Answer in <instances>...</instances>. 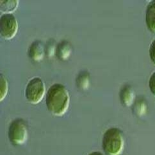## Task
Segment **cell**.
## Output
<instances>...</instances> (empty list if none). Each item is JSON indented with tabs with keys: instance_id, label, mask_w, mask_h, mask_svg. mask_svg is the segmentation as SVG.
<instances>
[{
	"instance_id": "obj_1",
	"label": "cell",
	"mask_w": 155,
	"mask_h": 155,
	"mask_svg": "<svg viewBox=\"0 0 155 155\" xmlns=\"http://www.w3.org/2000/svg\"><path fill=\"white\" fill-rule=\"evenodd\" d=\"M70 98L69 92L62 84L53 85L47 92L46 104L48 110L56 116H62L68 111Z\"/></svg>"
},
{
	"instance_id": "obj_2",
	"label": "cell",
	"mask_w": 155,
	"mask_h": 155,
	"mask_svg": "<svg viewBox=\"0 0 155 155\" xmlns=\"http://www.w3.org/2000/svg\"><path fill=\"white\" fill-rule=\"evenodd\" d=\"M102 147L107 155H119L124 147L121 131L116 128L108 129L103 136Z\"/></svg>"
},
{
	"instance_id": "obj_3",
	"label": "cell",
	"mask_w": 155,
	"mask_h": 155,
	"mask_svg": "<svg viewBox=\"0 0 155 155\" xmlns=\"http://www.w3.org/2000/svg\"><path fill=\"white\" fill-rule=\"evenodd\" d=\"M8 138L14 146H21L28 138V129L25 122L21 119L12 121L8 128Z\"/></svg>"
},
{
	"instance_id": "obj_4",
	"label": "cell",
	"mask_w": 155,
	"mask_h": 155,
	"mask_svg": "<svg viewBox=\"0 0 155 155\" xmlns=\"http://www.w3.org/2000/svg\"><path fill=\"white\" fill-rule=\"evenodd\" d=\"M45 93L46 87L43 81L40 78H34L26 86L25 96L28 102L36 104L42 100Z\"/></svg>"
},
{
	"instance_id": "obj_5",
	"label": "cell",
	"mask_w": 155,
	"mask_h": 155,
	"mask_svg": "<svg viewBox=\"0 0 155 155\" xmlns=\"http://www.w3.org/2000/svg\"><path fill=\"white\" fill-rule=\"evenodd\" d=\"M18 21L12 14H5L0 18V33L5 39H12L17 34Z\"/></svg>"
},
{
	"instance_id": "obj_6",
	"label": "cell",
	"mask_w": 155,
	"mask_h": 155,
	"mask_svg": "<svg viewBox=\"0 0 155 155\" xmlns=\"http://www.w3.org/2000/svg\"><path fill=\"white\" fill-rule=\"evenodd\" d=\"M146 23L147 28L155 34V1L151 2L147 7Z\"/></svg>"
},
{
	"instance_id": "obj_7",
	"label": "cell",
	"mask_w": 155,
	"mask_h": 155,
	"mask_svg": "<svg viewBox=\"0 0 155 155\" xmlns=\"http://www.w3.org/2000/svg\"><path fill=\"white\" fill-rule=\"evenodd\" d=\"M44 46L39 41L34 42L31 44L29 49L30 57L36 62L40 61L44 57Z\"/></svg>"
},
{
	"instance_id": "obj_8",
	"label": "cell",
	"mask_w": 155,
	"mask_h": 155,
	"mask_svg": "<svg viewBox=\"0 0 155 155\" xmlns=\"http://www.w3.org/2000/svg\"><path fill=\"white\" fill-rule=\"evenodd\" d=\"M121 102L126 107H130L132 104L134 99V94L131 88L126 85L122 88L120 92Z\"/></svg>"
},
{
	"instance_id": "obj_9",
	"label": "cell",
	"mask_w": 155,
	"mask_h": 155,
	"mask_svg": "<svg viewBox=\"0 0 155 155\" xmlns=\"http://www.w3.org/2000/svg\"><path fill=\"white\" fill-rule=\"evenodd\" d=\"M71 53V47L68 42H62L57 48V57L61 60H66L69 58Z\"/></svg>"
},
{
	"instance_id": "obj_10",
	"label": "cell",
	"mask_w": 155,
	"mask_h": 155,
	"mask_svg": "<svg viewBox=\"0 0 155 155\" xmlns=\"http://www.w3.org/2000/svg\"><path fill=\"white\" fill-rule=\"evenodd\" d=\"M18 1H1L0 7H1V12L11 14L18 8Z\"/></svg>"
},
{
	"instance_id": "obj_11",
	"label": "cell",
	"mask_w": 155,
	"mask_h": 155,
	"mask_svg": "<svg viewBox=\"0 0 155 155\" xmlns=\"http://www.w3.org/2000/svg\"><path fill=\"white\" fill-rule=\"evenodd\" d=\"M76 83L78 87L81 88H86L89 85V74L87 72H83L78 76L76 79Z\"/></svg>"
},
{
	"instance_id": "obj_12",
	"label": "cell",
	"mask_w": 155,
	"mask_h": 155,
	"mask_svg": "<svg viewBox=\"0 0 155 155\" xmlns=\"http://www.w3.org/2000/svg\"><path fill=\"white\" fill-rule=\"evenodd\" d=\"M0 100L3 101L7 95L8 92V81L3 75H0Z\"/></svg>"
},
{
	"instance_id": "obj_13",
	"label": "cell",
	"mask_w": 155,
	"mask_h": 155,
	"mask_svg": "<svg viewBox=\"0 0 155 155\" xmlns=\"http://www.w3.org/2000/svg\"><path fill=\"white\" fill-rule=\"evenodd\" d=\"M149 87L152 94L155 96V72L151 74L149 80Z\"/></svg>"
},
{
	"instance_id": "obj_14",
	"label": "cell",
	"mask_w": 155,
	"mask_h": 155,
	"mask_svg": "<svg viewBox=\"0 0 155 155\" xmlns=\"http://www.w3.org/2000/svg\"><path fill=\"white\" fill-rule=\"evenodd\" d=\"M149 57H150L151 62L155 65V39L152 42L149 49Z\"/></svg>"
},
{
	"instance_id": "obj_15",
	"label": "cell",
	"mask_w": 155,
	"mask_h": 155,
	"mask_svg": "<svg viewBox=\"0 0 155 155\" xmlns=\"http://www.w3.org/2000/svg\"><path fill=\"white\" fill-rule=\"evenodd\" d=\"M88 155H103V153H101V152H98V151H94V152H92L91 153H90Z\"/></svg>"
},
{
	"instance_id": "obj_16",
	"label": "cell",
	"mask_w": 155,
	"mask_h": 155,
	"mask_svg": "<svg viewBox=\"0 0 155 155\" xmlns=\"http://www.w3.org/2000/svg\"><path fill=\"white\" fill-rule=\"evenodd\" d=\"M119 155H120V154H119Z\"/></svg>"
}]
</instances>
